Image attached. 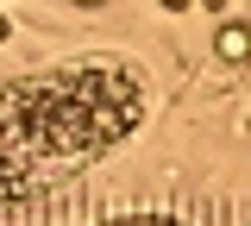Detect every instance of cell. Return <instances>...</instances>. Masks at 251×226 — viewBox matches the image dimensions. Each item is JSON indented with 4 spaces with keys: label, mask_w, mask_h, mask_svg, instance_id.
Returning <instances> with one entry per match:
<instances>
[{
    "label": "cell",
    "mask_w": 251,
    "mask_h": 226,
    "mask_svg": "<svg viewBox=\"0 0 251 226\" xmlns=\"http://www.w3.org/2000/svg\"><path fill=\"white\" fill-rule=\"evenodd\" d=\"M100 226H188L176 214H120V220H100Z\"/></svg>",
    "instance_id": "obj_2"
},
{
    "label": "cell",
    "mask_w": 251,
    "mask_h": 226,
    "mask_svg": "<svg viewBox=\"0 0 251 226\" xmlns=\"http://www.w3.org/2000/svg\"><path fill=\"white\" fill-rule=\"evenodd\" d=\"M220 50H226V57H245V50H251V32H245V25H226V32H220Z\"/></svg>",
    "instance_id": "obj_3"
},
{
    "label": "cell",
    "mask_w": 251,
    "mask_h": 226,
    "mask_svg": "<svg viewBox=\"0 0 251 226\" xmlns=\"http://www.w3.org/2000/svg\"><path fill=\"white\" fill-rule=\"evenodd\" d=\"M151 88L126 57H75L0 82V226L145 126Z\"/></svg>",
    "instance_id": "obj_1"
}]
</instances>
